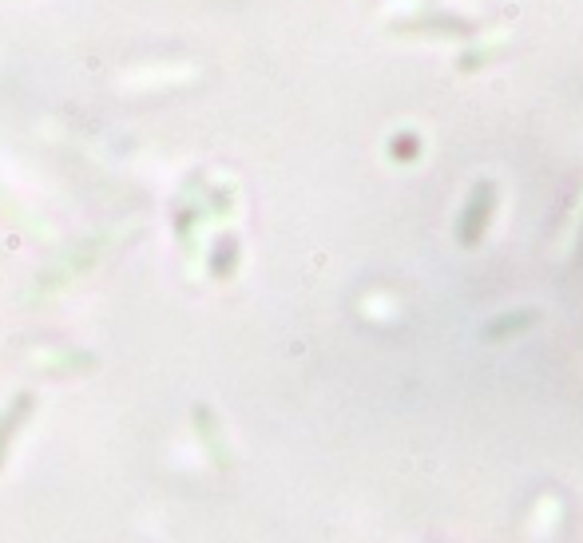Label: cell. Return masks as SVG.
Masks as SVG:
<instances>
[{"mask_svg": "<svg viewBox=\"0 0 583 543\" xmlns=\"http://www.w3.org/2000/svg\"><path fill=\"white\" fill-rule=\"evenodd\" d=\"M492 207H496V187H492V183H480V187L472 191V199H468L465 215H461V226H457L461 246H476V238H480L484 226H488Z\"/></svg>", "mask_w": 583, "mask_h": 543, "instance_id": "6da1fadb", "label": "cell"}, {"mask_svg": "<svg viewBox=\"0 0 583 543\" xmlns=\"http://www.w3.org/2000/svg\"><path fill=\"white\" fill-rule=\"evenodd\" d=\"M524 322H536V314H512V318H504V322H496V326L488 329V337H504V333H516V329L524 326Z\"/></svg>", "mask_w": 583, "mask_h": 543, "instance_id": "7a4b0ae2", "label": "cell"}]
</instances>
